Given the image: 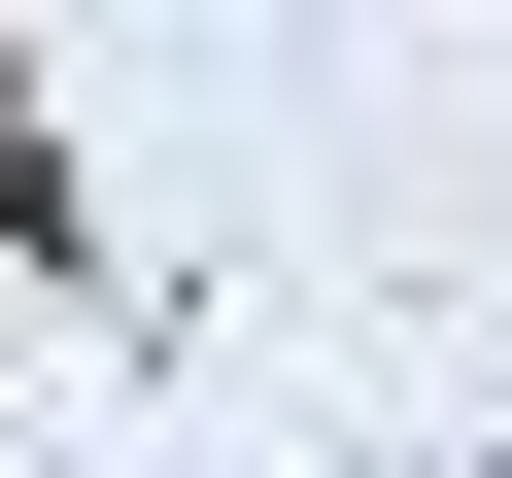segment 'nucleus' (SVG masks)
I'll return each mask as SVG.
<instances>
[{
	"mask_svg": "<svg viewBox=\"0 0 512 478\" xmlns=\"http://www.w3.org/2000/svg\"><path fill=\"white\" fill-rule=\"evenodd\" d=\"M35 205H69V171H35V103H0V239H35Z\"/></svg>",
	"mask_w": 512,
	"mask_h": 478,
	"instance_id": "nucleus-1",
	"label": "nucleus"
}]
</instances>
